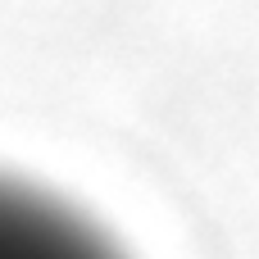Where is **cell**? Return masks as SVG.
<instances>
[{
    "label": "cell",
    "mask_w": 259,
    "mask_h": 259,
    "mask_svg": "<svg viewBox=\"0 0 259 259\" xmlns=\"http://www.w3.org/2000/svg\"><path fill=\"white\" fill-rule=\"evenodd\" d=\"M0 259H123L87 219L41 191L0 182Z\"/></svg>",
    "instance_id": "1"
}]
</instances>
